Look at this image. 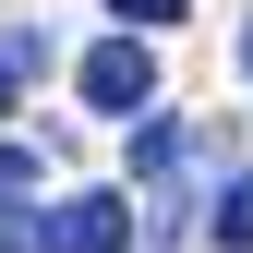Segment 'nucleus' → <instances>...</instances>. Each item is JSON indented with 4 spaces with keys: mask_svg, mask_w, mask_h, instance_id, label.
I'll return each mask as SVG.
<instances>
[{
    "mask_svg": "<svg viewBox=\"0 0 253 253\" xmlns=\"http://www.w3.org/2000/svg\"><path fill=\"white\" fill-rule=\"evenodd\" d=\"M217 253H253V181H217V217H205Z\"/></svg>",
    "mask_w": 253,
    "mask_h": 253,
    "instance_id": "nucleus-3",
    "label": "nucleus"
},
{
    "mask_svg": "<svg viewBox=\"0 0 253 253\" xmlns=\"http://www.w3.org/2000/svg\"><path fill=\"white\" fill-rule=\"evenodd\" d=\"M241 73H253V24H241Z\"/></svg>",
    "mask_w": 253,
    "mask_h": 253,
    "instance_id": "nucleus-6",
    "label": "nucleus"
},
{
    "mask_svg": "<svg viewBox=\"0 0 253 253\" xmlns=\"http://www.w3.org/2000/svg\"><path fill=\"white\" fill-rule=\"evenodd\" d=\"M60 253H133V193H73L60 205Z\"/></svg>",
    "mask_w": 253,
    "mask_h": 253,
    "instance_id": "nucleus-2",
    "label": "nucleus"
},
{
    "mask_svg": "<svg viewBox=\"0 0 253 253\" xmlns=\"http://www.w3.org/2000/svg\"><path fill=\"white\" fill-rule=\"evenodd\" d=\"M109 12H121V24L145 37V24H181V0H109Z\"/></svg>",
    "mask_w": 253,
    "mask_h": 253,
    "instance_id": "nucleus-5",
    "label": "nucleus"
},
{
    "mask_svg": "<svg viewBox=\"0 0 253 253\" xmlns=\"http://www.w3.org/2000/svg\"><path fill=\"white\" fill-rule=\"evenodd\" d=\"M0 193H12V181H0Z\"/></svg>",
    "mask_w": 253,
    "mask_h": 253,
    "instance_id": "nucleus-8",
    "label": "nucleus"
},
{
    "mask_svg": "<svg viewBox=\"0 0 253 253\" xmlns=\"http://www.w3.org/2000/svg\"><path fill=\"white\" fill-rule=\"evenodd\" d=\"M0 109H12V73H0Z\"/></svg>",
    "mask_w": 253,
    "mask_h": 253,
    "instance_id": "nucleus-7",
    "label": "nucleus"
},
{
    "mask_svg": "<svg viewBox=\"0 0 253 253\" xmlns=\"http://www.w3.org/2000/svg\"><path fill=\"white\" fill-rule=\"evenodd\" d=\"M0 73H12V84L48 73V24H12V37H0Z\"/></svg>",
    "mask_w": 253,
    "mask_h": 253,
    "instance_id": "nucleus-4",
    "label": "nucleus"
},
{
    "mask_svg": "<svg viewBox=\"0 0 253 253\" xmlns=\"http://www.w3.org/2000/svg\"><path fill=\"white\" fill-rule=\"evenodd\" d=\"M84 109H109V121H145L157 109V60H145V37H109V48H84Z\"/></svg>",
    "mask_w": 253,
    "mask_h": 253,
    "instance_id": "nucleus-1",
    "label": "nucleus"
}]
</instances>
